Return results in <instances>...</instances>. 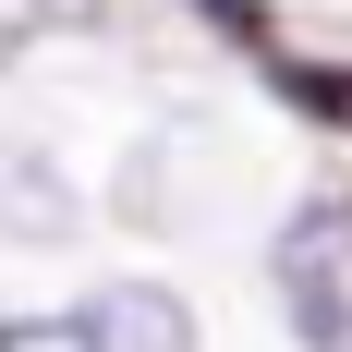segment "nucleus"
Wrapping results in <instances>:
<instances>
[{
  "instance_id": "f257e3e1",
  "label": "nucleus",
  "mask_w": 352,
  "mask_h": 352,
  "mask_svg": "<svg viewBox=\"0 0 352 352\" xmlns=\"http://www.w3.org/2000/svg\"><path fill=\"white\" fill-rule=\"evenodd\" d=\"M280 316L304 352H352V195H316V207L280 219Z\"/></svg>"
},
{
  "instance_id": "f03ea898",
  "label": "nucleus",
  "mask_w": 352,
  "mask_h": 352,
  "mask_svg": "<svg viewBox=\"0 0 352 352\" xmlns=\"http://www.w3.org/2000/svg\"><path fill=\"white\" fill-rule=\"evenodd\" d=\"M98 328H109V352H195V328H182V304L170 292H98Z\"/></svg>"
},
{
  "instance_id": "7ed1b4c3",
  "label": "nucleus",
  "mask_w": 352,
  "mask_h": 352,
  "mask_svg": "<svg viewBox=\"0 0 352 352\" xmlns=\"http://www.w3.org/2000/svg\"><path fill=\"white\" fill-rule=\"evenodd\" d=\"M0 231H12V243H61V231H73V195L36 170V158H0Z\"/></svg>"
},
{
  "instance_id": "20e7f679",
  "label": "nucleus",
  "mask_w": 352,
  "mask_h": 352,
  "mask_svg": "<svg viewBox=\"0 0 352 352\" xmlns=\"http://www.w3.org/2000/svg\"><path fill=\"white\" fill-rule=\"evenodd\" d=\"M98 25V0H0V73L25 61V49H49V36Z\"/></svg>"
},
{
  "instance_id": "39448f33",
  "label": "nucleus",
  "mask_w": 352,
  "mask_h": 352,
  "mask_svg": "<svg viewBox=\"0 0 352 352\" xmlns=\"http://www.w3.org/2000/svg\"><path fill=\"white\" fill-rule=\"evenodd\" d=\"M0 352H109V328H98V316H12Z\"/></svg>"
},
{
  "instance_id": "423d86ee",
  "label": "nucleus",
  "mask_w": 352,
  "mask_h": 352,
  "mask_svg": "<svg viewBox=\"0 0 352 352\" xmlns=\"http://www.w3.org/2000/svg\"><path fill=\"white\" fill-rule=\"evenodd\" d=\"M292 98H328V122H352V73H292Z\"/></svg>"
}]
</instances>
